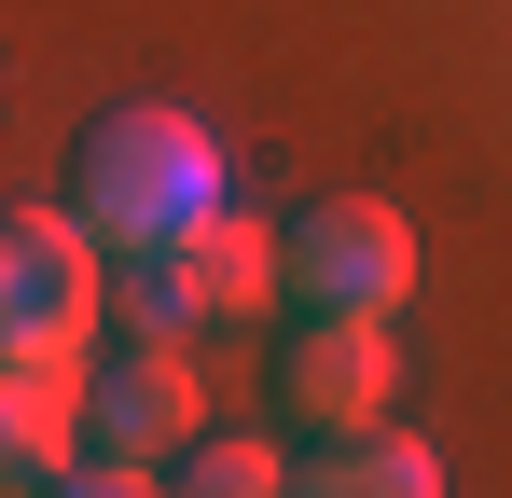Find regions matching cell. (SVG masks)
Returning <instances> with one entry per match:
<instances>
[{
  "label": "cell",
  "mask_w": 512,
  "mask_h": 498,
  "mask_svg": "<svg viewBox=\"0 0 512 498\" xmlns=\"http://www.w3.org/2000/svg\"><path fill=\"white\" fill-rule=\"evenodd\" d=\"M194 498H277V485H305L263 429H194V471H180Z\"/></svg>",
  "instance_id": "30bf717a"
},
{
  "label": "cell",
  "mask_w": 512,
  "mask_h": 498,
  "mask_svg": "<svg viewBox=\"0 0 512 498\" xmlns=\"http://www.w3.org/2000/svg\"><path fill=\"white\" fill-rule=\"evenodd\" d=\"M180 249H194V291H208V319H263V305L291 291V222H263V208H236V194H222V208H208Z\"/></svg>",
  "instance_id": "8992f818"
},
{
  "label": "cell",
  "mask_w": 512,
  "mask_h": 498,
  "mask_svg": "<svg viewBox=\"0 0 512 498\" xmlns=\"http://www.w3.org/2000/svg\"><path fill=\"white\" fill-rule=\"evenodd\" d=\"M97 305H111V236L84 208H0V374L97 388Z\"/></svg>",
  "instance_id": "6da1fadb"
},
{
  "label": "cell",
  "mask_w": 512,
  "mask_h": 498,
  "mask_svg": "<svg viewBox=\"0 0 512 498\" xmlns=\"http://www.w3.org/2000/svg\"><path fill=\"white\" fill-rule=\"evenodd\" d=\"M291 291L305 305H402L416 291V222L388 194H333L291 222Z\"/></svg>",
  "instance_id": "277c9868"
},
{
  "label": "cell",
  "mask_w": 512,
  "mask_h": 498,
  "mask_svg": "<svg viewBox=\"0 0 512 498\" xmlns=\"http://www.w3.org/2000/svg\"><path fill=\"white\" fill-rule=\"evenodd\" d=\"M222 208V139L194 111H111L84 139V222L111 249H180Z\"/></svg>",
  "instance_id": "7a4b0ae2"
},
{
  "label": "cell",
  "mask_w": 512,
  "mask_h": 498,
  "mask_svg": "<svg viewBox=\"0 0 512 498\" xmlns=\"http://www.w3.org/2000/svg\"><path fill=\"white\" fill-rule=\"evenodd\" d=\"M111 291H125V332H194L208 319L194 249H111Z\"/></svg>",
  "instance_id": "9c48e42d"
},
{
  "label": "cell",
  "mask_w": 512,
  "mask_h": 498,
  "mask_svg": "<svg viewBox=\"0 0 512 498\" xmlns=\"http://www.w3.org/2000/svg\"><path fill=\"white\" fill-rule=\"evenodd\" d=\"M277 388L305 429H374V415L402 402V346H388V305H319L305 346L277 360Z\"/></svg>",
  "instance_id": "5b68a950"
},
{
  "label": "cell",
  "mask_w": 512,
  "mask_h": 498,
  "mask_svg": "<svg viewBox=\"0 0 512 498\" xmlns=\"http://www.w3.org/2000/svg\"><path fill=\"white\" fill-rule=\"evenodd\" d=\"M305 485H319V498H429V485H443V457L402 443V429L374 415V429H319V471H305Z\"/></svg>",
  "instance_id": "ba28073f"
},
{
  "label": "cell",
  "mask_w": 512,
  "mask_h": 498,
  "mask_svg": "<svg viewBox=\"0 0 512 498\" xmlns=\"http://www.w3.org/2000/svg\"><path fill=\"white\" fill-rule=\"evenodd\" d=\"M70 457H84V388L0 374V485H70Z\"/></svg>",
  "instance_id": "52a82bcc"
},
{
  "label": "cell",
  "mask_w": 512,
  "mask_h": 498,
  "mask_svg": "<svg viewBox=\"0 0 512 498\" xmlns=\"http://www.w3.org/2000/svg\"><path fill=\"white\" fill-rule=\"evenodd\" d=\"M208 429V374H194V332H125L84 388V457H125L139 485H167L153 457H194Z\"/></svg>",
  "instance_id": "3957f363"
}]
</instances>
